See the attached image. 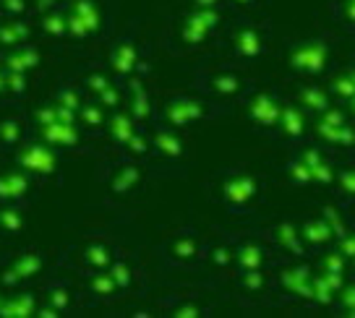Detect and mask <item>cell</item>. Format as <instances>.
Returning <instances> with one entry per match:
<instances>
[{
  "instance_id": "6da1fadb",
  "label": "cell",
  "mask_w": 355,
  "mask_h": 318,
  "mask_svg": "<svg viewBox=\"0 0 355 318\" xmlns=\"http://www.w3.org/2000/svg\"><path fill=\"white\" fill-rule=\"evenodd\" d=\"M288 66L295 76L306 81L327 78L334 71V47L329 37H306L295 39L288 50Z\"/></svg>"
},
{
  "instance_id": "7a4b0ae2",
  "label": "cell",
  "mask_w": 355,
  "mask_h": 318,
  "mask_svg": "<svg viewBox=\"0 0 355 318\" xmlns=\"http://www.w3.org/2000/svg\"><path fill=\"white\" fill-rule=\"evenodd\" d=\"M311 139L334 154L355 152V121L350 110L340 102H334L329 110H324L322 115L313 118Z\"/></svg>"
},
{
  "instance_id": "3957f363",
  "label": "cell",
  "mask_w": 355,
  "mask_h": 318,
  "mask_svg": "<svg viewBox=\"0 0 355 318\" xmlns=\"http://www.w3.org/2000/svg\"><path fill=\"white\" fill-rule=\"evenodd\" d=\"M316 279V266L309 263V258H288L285 266L275 272V287L277 292H285L290 300L309 303Z\"/></svg>"
},
{
  "instance_id": "277c9868",
  "label": "cell",
  "mask_w": 355,
  "mask_h": 318,
  "mask_svg": "<svg viewBox=\"0 0 355 318\" xmlns=\"http://www.w3.org/2000/svg\"><path fill=\"white\" fill-rule=\"evenodd\" d=\"M264 240L282 258H309L311 256L309 248H306V240L300 235V222H293V220L272 222L264 230Z\"/></svg>"
},
{
  "instance_id": "5b68a950",
  "label": "cell",
  "mask_w": 355,
  "mask_h": 318,
  "mask_svg": "<svg viewBox=\"0 0 355 318\" xmlns=\"http://www.w3.org/2000/svg\"><path fill=\"white\" fill-rule=\"evenodd\" d=\"M261 196V183L251 173H233L222 183V201L233 211H251Z\"/></svg>"
},
{
  "instance_id": "8992f818",
  "label": "cell",
  "mask_w": 355,
  "mask_h": 318,
  "mask_svg": "<svg viewBox=\"0 0 355 318\" xmlns=\"http://www.w3.org/2000/svg\"><path fill=\"white\" fill-rule=\"evenodd\" d=\"M295 152L306 159V165L311 167V173H313V186L319 188H329L332 191L334 186V177H337V167L340 162L334 159V152H329L327 146H322L319 141H306L300 143V146H293Z\"/></svg>"
},
{
  "instance_id": "52a82bcc",
  "label": "cell",
  "mask_w": 355,
  "mask_h": 318,
  "mask_svg": "<svg viewBox=\"0 0 355 318\" xmlns=\"http://www.w3.org/2000/svg\"><path fill=\"white\" fill-rule=\"evenodd\" d=\"M282 110H285V99L275 94V91H254L251 97L245 99L248 121L254 123L259 131H277Z\"/></svg>"
},
{
  "instance_id": "ba28073f",
  "label": "cell",
  "mask_w": 355,
  "mask_h": 318,
  "mask_svg": "<svg viewBox=\"0 0 355 318\" xmlns=\"http://www.w3.org/2000/svg\"><path fill=\"white\" fill-rule=\"evenodd\" d=\"M311 125H313V118L293 99V102H285V110H282V118H279L275 133L290 146H300V143L311 141Z\"/></svg>"
},
{
  "instance_id": "9c48e42d",
  "label": "cell",
  "mask_w": 355,
  "mask_h": 318,
  "mask_svg": "<svg viewBox=\"0 0 355 318\" xmlns=\"http://www.w3.org/2000/svg\"><path fill=\"white\" fill-rule=\"evenodd\" d=\"M277 253H272V245L261 240H243L235 248V266L238 272H256V269H275Z\"/></svg>"
},
{
  "instance_id": "30bf717a",
  "label": "cell",
  "mask_w": 355,
  "mask_h": 318,
  "mask_svg": "<svg viewBox=\"0 0 355 318\" xmlns=\"http://www.w3.org/2000/svg\"><path fill=\"white\" fill-rule=\"evenodd\" d=\"M295 102H298L303 110L309 112L311 118H316V115H322L324 110H329L337 99L332 97V91L327 84L322 81H306V84H300L295 89Z\"/></svg>"
},
{
  "instance_id": "8fae6325",
  "label": "cell",
  "mask_w": 355,
  "mask_h": 318,
  "mask_svg": "<svg viewBox=\"0 0 355 318\" xmlns=\"http://www.w3.org/2000/svg\"><path fill=\"white\" fill-rule=\"evenodd\" d=\"M300 235H303L306 248H309L311 256H319L322 251L337 245V235H334V230L327 224V220H324L322 214L300 222Z\"/></svg>"
},
{
  "instance_id": "7c38bea8",
  "label": "cell",
  "mask_w": 355,
  "mask_h": 318,
  "mask_svg": "<svg viewBox=\"0 0 355 318\" xmlns=\"http://www.w3.org/2000/svg\"><path fill=\"white\" fill-rule=\"evenodd\" d=\"M233 50L241 60H256L266 53V37L256 26H241L233 34Z\"/></svg>"
},
{
  "instance_id": "4fadbf2b",
  "label": "cell",
  "mask_w": 355,
  "mask_h": 318,
  "mask_svg": "<svg viewBox=\"0 0 355 318\" xmlns=\"http://www.w3.org/2000/svg\"><path fill=\"white\" fill-rule=\"evenodd\" d=\"M217 24H220V13L214 11V8H201L199 6V11L191 13L189 19H186L183 37H186V42L199 44V42H204V37H207Z\"/></svg>"
},
{
  "instance_id": "5bb4252c",
  "label": "cell",
  "mask_w": 355,
  "mask_h": 318,
  "mask_svg": "<svg viewBox=\"0 0 355 318\" xmlns=\"http://www.w3.org/2000/svg\"><path fill=\"white\" fill-rule=\"evenodd\" d=\"M353 209L355 206H347V204H343V201H334V204H324L322 206V217L334 230L337 240H343L345 235H350V232L355 230Z\"/></svg>"
},
{
  "instance_id": "9a60e30c",
  "label": "cell",
  "mask_w": 355,
  "mask_h": 318,
  "mask_svg": "<svg viewBox=\"0 0 355 318\" xmlns=\"http://www.w3.org/2000/svg\"><path fill=\"white\" fill-rule=\"evenodd\" d=\"M327 11L340 32L355 37V0H329Z\"/></svg>"
},
{
  "instance_id": "2e32d148",
  "label": "cell",
  "mask_w": 355,
  "mask_h": 318,
  "mask_svg": "<svg viewBox=\"0 0 355 318\" xmlns=\"http://www.w3.org/2000/svg\"><path fill=\"white\" fill-rule=\"evenodd\" d=\"M316 269L319 272H329V274H350L353 272V261L340 251V245H332L316 256Z\"/></svg>"
},
{
  "instance_id": "e0dca14e",
  "label": "cell",
  "mask_w": 355,
  "mask_h": 318,
  "mask_svg": "<svg viewBox=\"0 0 355 318\" xmlns=\"http://www.w3.org/2000/svg\"><path fill=\"white\" fill-rule=\"evenodd\" d=\"M334 198L347 206H355V165H340L334 177Z\"/></svg>"
},
{
  "instance_id": "ac0fdd59",
  "label": "cell",
  "mask_w": 355,
  "mask_h": 318,
  "mask_svg": "<svg viewBox=\"0 0 355 318\" xmlns=\"http://www.w3.org/2000/svg\"><path fill=\"white\" fill-rule=\"evenodd\" d=\"M167 118L175 125H186L191 121H199L204 118V105L196 102V99H178L167 107Z\"/></svg>"
},
{
  "instance_id": "d6986e66",
  "label": "cell",
  "mask_w": 355,
  "mask_h": 318,
  "mask_svg": "<svg viewBox=\"0 0 355 318\" xmlns=\"http://www.w3.org/2000/svg\"><path fill=\"white\" fill-rule=\"evenodd\" d=\"M285 175H288V180L295 188H311L313 186V173H311V167L306 165V159H303L295 149H293V154L285 159Z\"/></svg>"
},
{
  "instance_id": "ffe728a7",
  "label": "cell",
  "mask_w": 355,
  "mask_h": 318,
  "mask_svg": "<svg viewBox=\"0 0 355 318\" xmlns=\"http://www.w3.org/2000/svg\"><path fill=\"white\" fill-rule=\"evenodd\" d=\"M24 165L29 167V170H37V173H50L55 167V157L47 152V149L34 146L29 152H24Z\"/></svg>"
},
{
  "instance_id": "44dd1931",
  "label": "cell",
  "mask_w": 355,
  "mask_h": 318,
  "mask_svg": "<svg viewBox=\"0 0 355 318\" xmlns=\"http://www.w3.org/2000/svg\"><path fill=\"white\" fill-rule=\"evenodd\" d=\"M241 89H243V81L233 73H220L211 78V91L220 97H235V94H241Z\"/></svg>"
},
{
  "instance_id": "7402d4cb",
  "label": "cell",
  "mask_w": 355,
  "mask_h": 318,
  "mask_svg": "<svg viewBox=\"0 0 355 318\" xmlns=\"http://www.w3.org/2000/svg\"><path fill=\"white\" fill-rule=\"evenodd\" d=\"M24 188H26V180L19 175L3 177V180H0V193H3V196H19V193H24Z\"/></svg>"
},
{
  "instance_id": "603a6c76",
  "label": "cell",
  "mask_w": 355,
  "mask_h": 318,
  "mask_svg": "<svg viewBox=\"0 0 355 318\" xmlns=\"http://www.w3.org/2000/svg\"><path fill=\"white\" fill-rule=\"evenodd\" d=\"M0 313H3V316H29V313H32V300H29V297L13 300V303L0 308Z\"/></svg>"
},
{
  "instance_id": "cb8c5ba5",
  "label": "cell",
  "mask_w": 355,
  "mask_h": 318,
  "mask_svg": "<svg viewBox=\"0 0 355 318\" xmlns=\"http://www.w3.org/2000/svg\"><path fill=\"white\" fill-rule=\"evenodd\" d=\"M211 261H214V266H220V269L230 266V263H235V248H230V245H217L211 251Z\"/></svg>"
},
{
  "instance_id": "d4e9b609",
  "label": "cell",
  "mask_w": 355,
  "mask_h": 318,
  "mask_svg": "<svg viewBox=\"0 0 355 318\" xmlns=\"http://www.w3.org/2000/svg\"><path fill=\"white\" fill-rule=\"evenodd\" d=\"M157 143H159V149H162L165 154H170V157H178V154H180V141H178L175 136L162 133V136L157 139Z\"/></svg>"
},
{
  "instance_id": "484cf974",
  "label": "cell",
  "mask_w": 355,
  "mask_h": 318,
  "mask_svg": "<svg viewBox=\"0 0 355 318\" xmlns=\"http://www.w3.org/2000/svg\"><path fill=\"white\" fill-rule=\"evenodd\" d=\"M337 245H340V251H343L350 261H355V230L350 232V235H345L343 240H337Z\"/></svg>"
},
{
  "instance_id": "4316f807",
  "label": "cell",
  "mask_w": 355,
  "mask_h": 318,
  "mask_svg": "<svg viewBox=\"0 0 355 318\" xmlns=\"http://www.w3.org/2000/svg\"><path fill=\"white\" fill-rule=\"evenodd\" d=\"M8 81H11V87H13V89H24V78L19 76V73H13V76L8 78Z\"/></svg>"
},
{
  "instance_id": "83f0119b",
  "label": "cell",
  "mask_w": 355,
  "mask_h": 318,
  "mask_svg": "<svg viewBox=\"0 0 355 318\" xmlns=\"http://www.w3.org/2000/svg\"><path fill=\"white\" fill-rule=\"evenodd\" d=\"M196 3H199L201 8H217V3H220V0H196Z\"/></svg>"
},
{
  "instance_id": "f1b7e54d",
  "label": "cell",
  "mask_w": 355,
  "mask_h": 318,
  "mask_svg": "<svg viewBox=\"0 0 355 318\" xmlns=\"http://www.w3.org/2000/svg\"><path fill=\"white\" fill-rule=\"evenodd\" d=\"M233 3H235V6H243V8H251L256 0H233Z\"/></svg>"
},
{
  "instance_id": "f546056e",
  "label": "cell",
  "mask_w": 355,
  "mask_h": 318,
  "mask_svg": "<svg viewBox=\"0 0 355 318\" xmlns=\"http://www.w3.org/2000/svg\"><path fill=\"white\" fill-rule=\"evenodd\" d=\"M345 107H347V110H350V115H353V121H355V97L350 99V102H347V105H345Z\"/></svg>"
}]
</instances>
